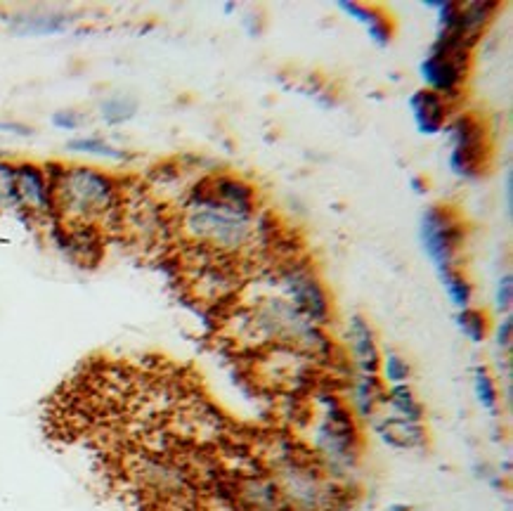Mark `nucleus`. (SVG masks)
I'll use <instances>...</instances> for the list:
<instances>
[{
    "instance_id": "1",
    "label": "nucleus",
    "mask_w": 513,
    "mask_h": 511,
    "mask_svg": "<svg viewBox=\"0 0 513 511\" xmlns=\"http://www.w3.org/2000/svg\"><path fill=\"white\" fill-rule=\"evenodd\" d=\"M173 232L187 251L239 268L282 261L277 223L260 201L256 185L237 173L214 170L190 185L175 206Z\"/></svg>"
},
{
    "instance_id": "2",
    "label": "nucleus",
    "mask_w": 513,
    "mask_h": 511,
    "mask_svg": "<svg viewBox=\"0 0 513 511\" xmlns=\"http://www.w3.org/2000/svg\"><path fill=\"white\" fill-rule=\"evenodd\" d=\"M225 332L237 348L253 353L286 346L313 358L320 367L338 362V348L327 326L306 319L286 298L258 282L244 289L242 301H237L232 315L225 319Z\"/></svg>"
},
{
    "instance_id": "3",
    "label": "nucleus",
    "mask_w": 513,
    "mask_h": 511,
    "mask_svg": "<svg viewBox=\"0 0 513 511\" xmlns=\"http://www.w3.org/2000/svg\"><path fill=\"white\" fill-rule=\"evenodd\" d=\"M55 190L59 223L90 225L107 234L119 230L126 183L109 170L86 163H45Z\"/></svg>"
},
{
    "instance_id": "4",
    "label": "nucleus",
    "mask_w": 513,
    "mask_h": 511,
    "mask_svg": "<svg viewBox=\"0 0 513 511\" xmlns=\"http://www.w3.org/2000/svg\"><path fill=\"white\" fill-rule=\"evenodd\" d=\"M307 452L338 485L355 478L362 457V424L336 390H317L310 400Z\"/></svg>"
},
{
    "instance_id": "5",
    "label": "nucleus",
    "mask_w": 513,
    "mask_h": 511,
    "mask_svg": "<svg viewBox=\"0 0 513 511\" xmlns=\"http://www.w3.org/2000/svg\"><path fill=\"white\" fill-rule=\"evenodd\" d=\"M268 474L277 483L289 511H334L341 502L343 485L324 474L307 447H299L291 440H272Z\"/></svg>"
},
{
    "instance_id": "6",
    "label": "nucleus",
    "mask_w": 513,
    "mask_h": 511,
    "mask_svg": "<svg viewBox=\"0 0 513 511\" xmlns=\"http://www.w3.org/2000/svg\"><path fill=\"white\" fill-rule=\"evenodd\" d=\"M258 284L286 298L306 319L320 326H329L334 319V303L327 284L313 263L303 256H286L272 263L256 277Z\"/></svg>"
},
{
    "instance_id": "7",
    "label": "nucleus",
    "mask_w": 513,
    "mask_h": 511,
    "mask_svg": "<svg viewBox=\"0 0 513 511\" xmlns=\"http://www.w3.org/2000/svg\"><path fill=\"white\" fill-rule=\"evenodd\" d=\"M470 50L473 43L459 35L435 34L433 45L419 62V78L424 83L421 88L438 92L455 105V99L462 98L469 78Z\"/></svg>"
},
{
    "instance_id": "8",
    "label": "nucleus",
    "mask_w": 513,
    "mask_h": 511,
    "mask_svg": "<svg viewBox=\"0 0 513 511\" xmlns=\"http://www.w3.org/2000/svg\"><path fill=\"white\" fill-rule=\"evenodd\" d=\"M449 173L462 183H476L490 163V133L473 112L455 114L445 126Z\"/></svg>"
},
{
    "instance_id": "9",
    "label": "nucleus",
    "mask_w": 513,
    "mask_h": 511,
    "mask_svg": "<svg viewBox=\"0 0 513 511\" xmlns=\"http://www.w3.org/2000/svg\"><path fill=\"white\" fill-rule=\"evenodd\" d=\"M419 241L435 272L459 268L466 244V225L456 208L431 204L419 216Z\"/></svg>"
},
{
    "instance_id": "10",
    "label": "nucleus",
    "mask_w": 513,
    "mask_h": 511,
    "mask_svg": "<svg viewBox=\"0 0 513 511\" xmlns=\"http://www.w3.org/2000/svg\"><path fill=\"white\" fill-rule=\"evenodd\" d=\"M320 365L296 348L272 346L256 353V379L279 393H300L315 386Z\"/></svg>"
},
{
    "instance_id": "11",
    "label": "nucleus",
    "mask_w": 513,
    "mask_h": 511,
    "mask_svg": "<svg viewBox=\"0 0 513 511\" xmlns=\"http://www.w3.org/2000/svg\"><path fill=\"white\" fill-rule=\"evenodd\" d=\"M15 183L19 218L27 223H41V225H51L52 220H58L55 190L45 163L15 161Z\"/></svg>"
},
{
    "instance_id": "12",
    "label": "nucleus",
    "mask_w": 513,
    "mask_h": 511,
    "mask_svg": "<svg viewBox=\"0 0 513 511\" xmlns=\"http://www.w3.org/2000/svg\"><path fill=\"white\" fill-rule=\"evenodd\" d=\"M48 227L52 247L79 268H95L105 254V232L90 225H69L52 220Z\"/></svg>"
},
{
    "instance_id": "13",
    "label": "nucleus",
    "mask_w": 513,
    "mask_h": 511,
    "mask_svg": "<svg viewBox=\"0 0 513 511\" xmlns=\"http://www.w3.org/2000/svg\"><path fill=\"white\" fill-rule=\"evenodd\" d=\"M346 350H348V362L353 374H378V362H381V346H378L377 329L369 319L355 312L350 315L346 332Z\"/></svg>"
},
{
    "instance_id": "14",
    "label": "nucleus",
    "mask_w": 513,
    "mask_h": 511,
    "mask_svg": "<svg viewBox=\"0 0 513 511\" xmlns=\"http://www.w3.org/2000/svg\"><path fill=\"white\" fill-rule=\"evenodd\" d=\"M130 474L154 492L178 495L187 485V471L164 454H136L130 461Z\"/></svg>"
},
{
    "instance_id": "15",
    "label": "nucleus",
    "mask_w": 513,
    "mask_h": 511,
    "mask_svg": "<svg viewBox=\"0 0 513 511\" xmlns=\"http://www.w3.org/2000/svg\"><path fill=\"white\" fill-rule=\"evenodd\" d=\"M232 499L242 511H289L275 478L263 471L237 476L232 483Z\"/></svg>"
},
{
    "instance_id": "16",
    "label": "nucleus",
    "mask_w": 513,
    "mask_h": 511,
    "mask_svg": "<svg viewBox=\"0 0 513 511\" xmlns=\"http://www.w3.org/2000/svg\"><path fill=\"white\" fill-rule=\"evenodd\" d=\"M369 426L385 447L398 450V452L424 450L428 445V428L424 421H409V419H400L385 414V412H378L377 419Z\"/></svg>"
},
{
    "instance_id": "17",
    "label": "nucleus",
    "mask_w": 513,
    "mask_h": 511,
    "mask_svg": "<svg viewBox=\"0 0 513 511\" xmlns=\"http://www.w3.org/2000/svg\"><path fill=\"white\" fill-rule=\"evenodd\" d=\"M407 106L412 114L414 126L424 138L440 135L447 126V121L452 119V102L438 92L426 90V88H416L407 99Z\"/></svg>"
},
{
    "instance_id": "18",
    "label": "nucleus",
    "mask_w": 513,
    "mask_h": 511,
    "mask_svg": "<svg viewBox=\"0 0 513 511\" xmlns=\"http://www.w3.org/2000/svg\"><path fill=\"white\" fill-rule=\"evenodd\" d=\"M385 386L378 379V374H350L348 390H346V403L350 412L355 414L360 424H371L381 412Z\"/></svg>"
},
{
    "instance_id": "19",
    "label": "nucleus",
    "mask_w": 513,
    "mask_h": 511,
    "mask_svg": "<svg viewBox=\"0 0 513 511\" xmlns=\"http://www.w3.org/2000/svg\"><path fill=\"white\" fill-rule=\"evenodd\" d=\"M336 10L346 14L350 21L360 24L377 48H388L393 43L395 24H393L391 14L381 10V7L364 5V3H355V0H338Z\"/></svg>"
},
{
    "instance_id": "20",
    "label": "nucleus",
    "mask_w": 513,
    "mask_h": 511,
    "mask_svg": "<svg viewBox=\"0 0 513 511\" xmlns=\"http://www.w3.org/2000/svg\"><path fill=\"white\" fill-rule=\"evenodd\" d=\"M74 17L58 10H29L8 17V28L17 35H58L66 34Z\"/></svg>"
},
{
    "instance_id": "21",
    "label": "nucleus",
    "mask_w": 513,
    "mask_h": 511,
    "mask_svg": "<svg viewBox=\"0 0 513 511\" xmlns=\"http://www.w3.org/2000/svg\"><path fill=\"white\" fill-rule=\"evenodd\" d=\"M381 412L393 414V417L409 419V421H424V419H426V407L421 405L416 390L412 389V383L385 386L384 400H381Z\"/></svg>"
},
{
    "instance_id": "22",
    "label": "nucleus",
    "mask_w": 513,
    "mask_h": 511,
    "mask_svg": "<svg viewBox=\"0 0 513 511\" xmlns=\"http://www.w3.org/2000/svg\"><path fill=\"white\" fill-rule=\"evenodd\" d=\"M470 386H473V396H476L480 410L487 412L492 419H497L499 410H501V393H499L497 381H494L487 365H476L470 369Z\"/></svg>"
},
{
    "instance_id": "23",
    "label": "nucleus",
    "mask_w": 513,
    "mask_h": 511,
    "mask_svg": "<svg viewBox=\"0 0 513 511\" xmlns=\"http://www.w3.org/2000/svg\"><path fill=\"white\" fill-rule=\"evenodd\" d=\"M66 149L74 152V154L95 156V159H105V161L116 163H123L130 159L126 149L116 147V145H112L109 140L100 138V135H79V138H72V140L66 142Z\"/></svg>"
},
{
    "instance_id": "24",
    "label": "nucleus",
    "mask_w": 513,
    "mask_h": 511,
    "mask_svg": "<svg viewBox=\"0 0 513 511\" xmlns=\"http://www.w3.org/2000/svg\"><path fill=\"white\" fill-rule=\"evenodd\" d=\"M455 325L459 329L463 339L470 341L473 346H480L487 341L492 332L490 318H487V312L476 308V305H470V308H463V311H456L455 315Z\"/></svg>"
},
{
    "instance_id": "25",
    "label": "nucleus",
    "mask_w": 513,
    "mask_h": 511,
    "mask_svg": "<svg viewBox=\"0 0 513 511\" xmlns=\"http://www.w3.org/2000/svg\"><path fill=\"white\" fill-rule=\"evenodd\" d=\"M442 284V291L447 294L449 303L455 305L456 311H463V308H470L473 305V284L466 275H463L462 270H445V272H438Z\"/></svg>"
},
{
    "instance_id": "26",
    "label": "nucleus",
    "mask_w": 513,
    "mask_h": 511,
    "mask_svg": "<svg viewBox=\"0 0 513 511\" xmlns=\"http://www.w3.org/2000/svg\"><path fill=\"white\" fill-rule=\"evenodd\" d=\"M97 109H100V119L107 126L116 128L136 119L137 99L130 98V95H109V98L102 99Z\"/></svg>"
},
{
    "instance_id": "27",
    "label": "nucleus",
    "mask_w": 513,
    "mask_h": 511,
    "mask_svg": "<svg viewBox=\"0 0 513 511\" xmlns=\"http://www.w3.org/2000/svg\"><path fill=\"white\" fill-rule=\"evenodd\" d=\"M378 379L384 381V386H398V383H409L412 379V365L405 355L398 350H384L381 353V362H378Z\"/></svg>"
},
{
    "instance_id": "28",
    "label": "nucleus",
    "mask_w": 513,
    "mask_h": 511,
    "mask_svg": "<svg viewBox=\"0 0 513 511\" xmlns=\"http://www.w3.org/2000/svg\"><path fill=\"white\" fill-rule=\"evenodd\" d=\"M0 213H19L15 183V161H0Z\"/></svg>"
},
{
    "instance_id": "29",
    "label": "nucleus",
    "mask_w": 513,
    "mask_h": 511,
    "mask_svg": "<svg viewBox=\"0 0 513 511\" xmlns=\"http://www.w3.org/2000/svg\"><path fill=\"white\" fill-rule=\"evenodd\" d=\"M513 305V275L511 272H504L499 277L497 284H494V308H497L499 315H506L511 312Z\"/></svg>"
},
{
    "instance_id": "30",
    "label": "nucleus",
    "mask_w": 513,
    "mask_h": 511,
    "mask_svg": "<svg viewBox=\"0 0 513 511\" xmlns=\"http://www.w3.org/2000/svg\"><path fill=\"white\" fill-rule=\"evenodd\" d=\"M492 336H494V346H497L499 353L509 355L511 353V346H513V318L511 312H506V315H501L499 318V322L494 325V329H492Z\"/></svg>"
},
{
    "instance_id": "31",
    "label": "nucleus",
    "mask_w": 513,
    "mask_h": 511,
    "mask_svg": "<svg viewBox=\"0 0 513 511\" xmlns=\"http://www.w3.org/2000/svg\"><path fill=\"white\" fill-rule=\"evenodd\" d=\"M51 123L59 130H79V128L86 126V114L79 112V109H58V112L51 116Z\"/></svg>"
},
{
    "instance_id": "32",
    "label": "nucleus",
    "mask_w": 513,
    "mask_h": 511,
    "mask_svg": "<svg viewBox=\"0 0 513 511\" xmlns=\"http://www.w3.org/2000/svg\"><path fill=\"white\" fill-rule=\"evenodd\" d=\"M0 133L31 138V135H34V128L27 126V123H19V121H0Z\"/></svg>"
},
{
    "instance_id": "33",
    "label": "nucleus",
    "mask_w": 513,
    "mask_h": 511,
    "mask_svg": "<svg viewBox=\"0 0 513 511\" xmlns=\"http://www.w3.org/2000/svg\"><path fill=\"white\" fill-rule=\"evenodd\" d=\"M244 28L249 31V35H253V38H256V35L263 34V20H260L258 14H249V17L244 20Z\"/></svg>"
},
{
    "instance_id": "34",
    "label": "nucleus",
    "mask_w": 513,
    "mask_h": 511,
    "mask_svg": "<svg viewBox=\"0 0 513 511\" xmlns=\"http://www.w3.org/2000/svg\"><path fill=\"white\" fill-rule=\"evenodd\" d=\"M409 187L414 190V194H426L428 183L424 177H409Z\"/></svg>"
},
{
    "instance_id": "35",
    "label": "nucleus",
    "mask_w": 513,
    "mask_h": 511,
    "mask_svg": "<svg viewBox=\"0 0 513 511\" xmlns=\"http://www.w3.org/2000/svg\"><path fill=\"white\" fill-rule=\"evenodd\" d=\"M385 511H412V507H409V504H402V502H393L385 507Z\"/></svg>"
},
{
    "instance_id": "36",
    "label": "nucleus",
    "mask_w": 513,
    "mask_h": 511,
    "mask_svg": "<svg viewBox=\"0 0 513 511\" xmlns=\"http://www.w3.org/2000/svg\"><path fill=\"white\" fill-rule=\"evenodd\" d=\"M237 10V5H232V3H229V5H225V12H235Z\"/></svg>"
},
{
    "instance_id": "37",
    "label": "nucleus",
    "mask_w": 513,
    "mask_h": 511,
    "mask_svg": "<svg viewBox=\"0 0 513 511\" xmlns=\"http://www.w3.org/2000/svg\"><path fill=\"white\" fill-rule=\"evenodd\" d=\"M3 159H8V152H3V149H0V161H3Z\"/></svg>"
}]
</instances>
